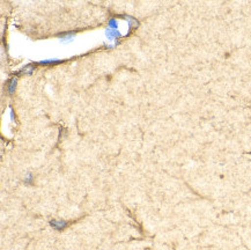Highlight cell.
Masks as SVG:
<instances>
[{
	"label": "cell",
	"instance_id": "cell-1",
	"mask_svg": "<svg viewBox=\"0 0 251 250\" xmlns=\"http://www.w3.org/2000/svg\"><path fill=\"white\" fill-rule=\"evenodd\" d=\"M50 224H51V226L53 227V228H56L58 230L64 229L67 226L66 221H63V220H52Z\"/></svg>",
	"mask_w": 251,
	"mask_h": 250
},
{
	"label": "cell",
	"instance_id": "cell-2",
	"mask_svg": "<svg viewBox=\"0 0 251 250\" xmlns=\"http://www.w3.org/2000/svg\"><path fill=\"white\" fill-rule=\"evenodd\" d=\"M15 88H17V79L15 78H12L11 80L8 81V86H7V91L9 94H13L15 91Z\"/></svg>",
	"mask_w": 251,
	"mask_h": 250
},
{
	"label": "cell",
	"instance_id": "cell-3",
	"mask_svg": "<svg viewBox=\"0 0 251 250\" xmlns=\"http://www.w3.org/2000/svg\"><path fill=\"white\" fill-rule=\"evenodd\" d=\"M63 60L60 59H44V60H41L40 65H56V64H59L62 63Z\"/></svg>",
	"mask_w": 251,
	"mask_h": 250
},
{
	"label": "cell",
	"instance_id": "cell-4",
	"mask_svg": "<svg viewBox=\"0 0 251 250\" xmlns=\"http://www.w3.org/2000/svg\"><path fill=\"white\" fill-rule=\"evenodd\" d=\"M33 71H34V66L33 65H25L24 69L21 70L20 73H24V75H30L31 73H33Z\"/></svg>",
	"mask_w": 251,
	"mask_h": 250
}]
</instances>
